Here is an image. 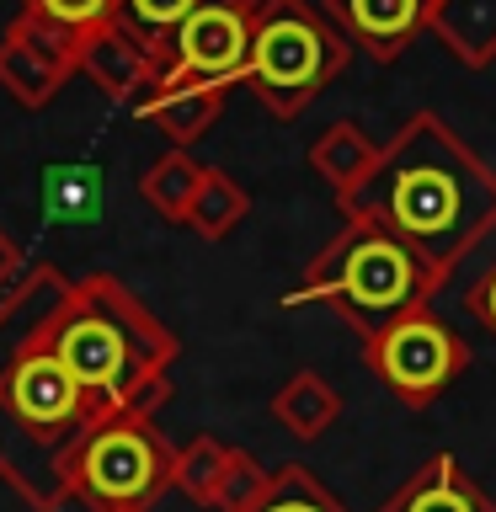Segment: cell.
I'll return each instance as SVG.
<instances>
[{
  "label": "cell",
  "instance_id": "6da1fadb",
  "mask_svg": "<svg viewBox=\"0 0 496 512\" xmlns=\"http://www.w3.org/2000/svg\"><path fill=\"white\" fill-rule=\"evenodd\" d=\"M70 294L59 267H27L0 299V486H11L32 512H59L64 459L96 422L86 390L54 352V320Z\"/></svg>",
  "mask_w": 496,
  "mask_h": 512
},
{
  "label": "cell",
  "instance_id": "7a4b0ae2",
  "mask_svg": "<svg viewBox=\"0 0 496 512\" xmlns=\"http://www.w3.org/2000/svg\"><path fill=\"white\" fill-rule=\"evenodd\" d=\"M336 208L352 224L395 235L448 283L496 230V171L438 112H416L390 144H379V160L336 198Z\"/></svg>",
  "mask_w": 496,
  "mask_h": 512
},
{
  "label": "cell",
  "instance_id": "3957f363",
  "mask_svg": "<svg viewBox=\"0 0 496 512\" xmlns=\"http://www.w3.org/2000/svg\"><path fill=\"white\" fill-rule=\"evenodd\" d=\"M54 352L86 390L96 416H155L171 400V363L182 358V342L123 278L86 272V278H70V294L59 304Z\"/></svg>",
  "mask_w": 496,
  "mask_h": 512
},
{
  "label": "cell",
  "instance_id": "277c9868",
  "mask_svg": "<svg viewBox=\"0 0 496 512\" xmlns=\"http://www.w3.org/2000/svg\"><path fill=\"white\" fill-rule=\"evenodd\" d=\"M438 288H443V278L411 246H400L395 235L374 230V224L347 219L320 246V256H310L304 278L283 294V310L326 304V310H336L368 342L384 326H395L400 315L427 310V299Z\"/></svg>",
  "mask_w": 496,
  "mask_h": 512
},
{
  "label": "cell",
  "instance_id": "5b68a950",
  "mask_svg": "<svg viewBox=\"0 0 496 512\" xmlns=\"http://www.w3.org/2000/svg\"><path fill=\"white\" fill-rule=\"evenodd\" d=\"M347 59L352 43L320 16L315 0H262L251 11L246 86L272 118H299L347 70Z\"/></svg>",
  "mask_w": 496,
  "mask_h": 512
},
{
  "label": "cell",
  "instance_id": "8992f818",
  "mask_svg": "<svg viewBox=\"0 0 496 512\" xmlns=\"http://www.w3.org/2000/svg\"><path fill=\"white\" fill-rule=\"evenodd\" d=\"M176 448L144 411L96 416L64 459V491L91 512H150L171 491Z\"/></svg>",
  "mask_w": 496,
  "mask_h": 512
},
{
  "label": "cell",
  "instance_id": "52a82bcc",
  "mask_svg": "<svg viewBox=\"0 0 496 512\" xmlns=\"http://www.w3.org/2000/svg\"><path fill=\"white\" fill-rule=\"evenodd\" d=\"M363 363L400 406L427 411L432 400H443L454 390V379L470 368V347H464L459 331L443 326L427 304V310H411V315H400L395 326H384L379 336H368Z\"/></svg>",
  "mask_w": 496,
  "mask_h": 512
},
{
  "label": "cell",
  "instance_id": "ba28073f",
  "mask_svg": "<svg viewBox=\"0 0 496 512\" xmlns=\"http://www.w3.org/2000/svg\"><path fill=\"white\" fill-rule=\"evenodd\" d=\"M246 64H251V11L230 6V0H198L187 22L171 32L166 54H160V75L230 91L246 86Z\"/></svg>",
  "mask_w": 496,
  "mask_h": 512
},
{
  "label": "cell",
  "instance_id": "9c48e42d",
  "mask_svg": "<svg viewBox=\"0 0 496 512\" xmlns=\"http://www.w3.org/2000/svg\"><path fill=\"white\" fill-rule=\"evenodd\" d=\"M432 0H320V16L368 59L395 64L427 32Z\"/></svg>",
  "mask_w": 496,
  "mask_h": 512
},
{
  "label": "cell",
  "instance_id": "30bf717a",
  "mask_svg": "<svg viewBox=\"0 0 496 512\" xmlns=\"http://www.w3.org/2000/svg\"><path fill=\"white\" fill-rule=\"evenodd\" d=\"M75 75H86L96 91L107 96V102H123L134 107L144 91L160 80V59L144 48L134 32H123L118 22L91 32L86 43H80V59H75Z\"/></svg>",
  "mask_w": 496,
  "mask_h": 512
},
{
  "label": "cell",
  "instance_id": "8fae6325",
  "mask_svg": "<svg viewBox=\"0 0 496 512\" xmlns=\"http://www.w3.org/2000/svg\"><path fill=\"white\" fill-rule=\"evenodd\" d=\"M379 512H496V502L448 448H438L400 480Z\"/></svg>",
  "mask_w": 496,
  "mask_h": 512
},
{
  "label": "cell",
  "instance_id": "7c38bea8",
  "mask_svg": "<svg viewBox=\"0 0 496 512\" xmlns=\"http://www.w3.org/2000/svg\"><path fill=\"white\" fill-rule=\"evenodd\" d=\"M224 96H230V91L198 86V80H171V75H160L155 86L134 102V112H139V118H150L160 134H166L171 150H192V144H198L208 128L219 123Z\"/></svg>",
  "mask_w": 496,
  "mask_h": 512
},
{
  "label": "cell",
  "instance_id": "4fadbf2b",
  "mask_svg": "<svg viewBox=\"0 0 496 512\" xmlns=\"http://www.w3.org/2000/svg\"><path fill=\"white\" fill-rule=\"evenodd\" d=\"M272 422L299 443L326 438V432L342 422V390H336L326 374H315V368H294V374L278 384V395H272Z\"/></svg>",
  "mask_w": 496,
  "mask_h": 512
},
{
  "label": "cell",
  "instance_id": "5bb4252c",
  "mask_svg": "<svg viewBox=\"0 0 496 512\" xmlns=\"http://www.w3.org/2000/svg\"><path fill=\"white\" fill-rule=\"evenodd\" d=\"M427 32L464 70H486L496 59V0H432Z\"/></svg>",
  "mask_w": 496,
  "mask_h": 512
},
{
  "label": "cell",
  "instance_id": "9a60e30c",
  "mask_svg": "<svg viewBox=\"0 0 496 512\" xmlns=\"http://www.w3.org/2000/svg\"><path fill=\"white\" fill-rule=\"evenodd\" d=\"M379 160V144L363 134L352 118H342V123H331L326 134H320L315 144H310V171L320 176V182H331V192L342 198L347 187H358L363 176H368V166Z\"/></svg>",
  "mask_w": 496,
  "mask_h": 512
},
{
  "label": "cell",
  "instance_id": "2e32d148",
  "mask_svg": "<svg viewBox=\"0 0 496 512\" xmlns=\"http://www.w3.org/2000/svg\"><path fill=\"white\" fill-rule=\"evenodd\" d=\"M70 80V70H59L54 59H43L38 48H27L22 38H11V32H0V86L16 107L38 112L59 96V86Z\"/></svg>",
  "mask_w": 496,
  "mask_h": 512
},
{
  "label": "cell",
  "instance_id": "e0dca14e",
  "mask_svg": "<svg viewBox=\"0 0 496 512\" xmlns=\"http://www.w3.org/2000/svg\"><path fill=\"white\" fill-rule=\"evenodd\" d=\"M198 182H203L198 160L187 150H166L160 160H150V166L139 171V198L150 203L160 219L187 224V203H192V192H198Z\"/></svg>",
  "mask_w": 496,
  "mask_h": 512
},
{
  "label": "cell",
  "instance_id": "ac0fdd59",
  "mask_svg": "<svg viewBox=\"0 0 496 512\" xmlns=\"http://www.w3.org/2000/svg\"><path fill=\"white\" fill-rule=\"evenodd\" d=\"M246 214H251V192L240 187L230 171L203 166V182H198V192H192V203H187L192 230H198L203 240H224Z\"/></svg>",
  "mask_w": 496,
  "mask_h": 512
},
{
  "label": "cell",
  "instance_id": "d6986e66",
  "mask_svg": "<svg viewBox=\"0 0 496 512\" xmlns=\"http://www.w3.org/2000/svg\"><path fill=\"white\" fill-rule=\"evenodd\" d=\"M246 512H347V502L320 486L310 464H278L267 480V491L256 496Z\"/></svg>",
  "mask_w": 496,
  "mask_h": 512
},
{
  "label": "cell",
  "instance_id": "ffe728a7",
  "mask_svg": "<svg viewBox=\"0 0 496 512\" xmlns=\"http://www.w3.org/2000/svg\"><path fill=\"white\" fill-rule=\"evenodd\" d=\"M224 459H230V443H219L214 432L187 438L182 448H176V464H171V491H182L187 502L208 507V496H214L219 475H224Z\"/></svg>",
  "mask_w": 496,
  "mask_h": 512
},
{
  "label": "cell",
  "instance_id": "44dd1931",
  "mask_svg": "<svg viewBox=\"0 0 496 512\" xmlns=\"http://www.w3.org/2000/svg\"><path fill=\"white\" fill-rule=\"evenodd\" d=\"M192 6H198V0H118V27L134 32V38L160 59L171 43V32L192 16Z\"/></svg>",
  "mask_w": 496,
  "mask_h": 512
},
{
  "label": "cell",
  "instance_id": "7402d4cb",
  "mask_svg": "<svg viewBox=\"0 0 496 512\" xmlns=\"http://www.w3.org/2000/svg\"><path fill=\"white\" fill-rule=\"evenodd\" d=\"M22 11L48 22V27H59L75 43H86L91 32L118 22V0H22Z\"/></svg>",
  "mask_w": 496,
  "mask_h": 512
},
{
  "label": "cell",
  "instance_id": "603a6c76",
  "mask_svg": "<svg viewBox=\"0 0 496 512\" xmlns=\"http://www.w3.org/2000/svg\"><path fill=\"white\" fill-rule=\"evenodd\" d=\"M267 480H272V470L251 454V448H230V459H224V475H219L214 496H208V507H214V512H246L256 496L267 491Z\"/></svg>",
  "mask_w": 496,
  "mask_h": 512
},
{
  "label": "cell",
  "instance_id": "cb8c5ba5",
  "mask_svg": "<svg viewBox=\"0 0 496 512\" xmlns=\"http://www.w3.org/2000/svg\"><path fill=\"white\" fill-rule=\"evenodd\" d=\"M43 198H48V219H91L102 187H96V176L86 166H48Z\"/></svg>",
  "mask_w": 496,
  "mask_h": 512
},
{
  "label": "cell",
  "instance_id": "d4e9b609",
  "mask_svg": "<svg viewBox=\"0 0 496 512\" xmlns=\"http://www.w3.org/2000/svg\"><path fill=\"white\" fill-rule=\"evenodd\" d=\"M464 304H470V315L486 326L491 336H496V262L480 272V278L470 283V294H464Z\"/></svg>",
  "mask_w": 496,
  "mask_h": 512
},
{
  "label": "cell",
  "instance_id": "484cf974",
  "mask_svg": "<svg viewBox=\"0 0 496 512\" xmlns=\"http://www.w3.org/2000/svg\"><path fill=\"white\" fill-rule=\"evenodd\" d=\"M16 272H22V246H16V240L0 230V288H6Z\"/></svg>",
  "mask_w": 496,
  "mask_h": 512
},
{
  "label": "cell",
  "instance_id": "4316f807",
  "mask_svg": "<svg viewBox=\"0 0 496 512\" xmlns=\"http://www.w3.org/2000/svg\"><path fill=\"white\" fill-rule=\"evenodd\" d=\"M230 6H246V11H256V6H262V0H230Z\"/></svg>",
  "mask_w": 496,
  "mask_h": 512
}]
</instances>
